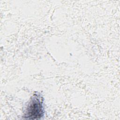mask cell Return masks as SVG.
Instances as JSON below:
<instances>
[{
    "mask_svg": "<svg viewBox=\"0 0 120 120\" xmlns=\"http://www.w3.org/2000/svg\"><path fill=\"white\" fill-rule=\"evenodd\" d=\"M44 115L43 98L40 94H34L31 98L23 117L26 119H41Z\"/></svg>",
    "mask_w": 120,
    "mask_h": 120,
    "instance_id": "cell-1",
    "label": "cell"
}]
</instances>
